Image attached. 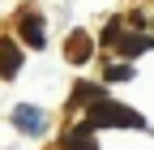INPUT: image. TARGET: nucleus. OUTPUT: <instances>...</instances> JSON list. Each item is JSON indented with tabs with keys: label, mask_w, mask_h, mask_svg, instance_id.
Segmentation results:
<instances>
[{
	"label": "nucleus",
	"mask_w": 154,
	"mask_h": 150,
	"mask_svg": "<svg viewBox=\"0 0 154 150\" xmlns=\"http://www.w3.org/2000/svg\"><path fill=\"white\" fill-rule=\"evenodd\" d=\"M90 124H124V129H137L141 116H137V111H120V103H94Z\"/></svg>",
	"instance_id": "obj_1"
},
{
	"label": "nucleus",
	"mask_w": 154,
	"mask_h": 150,
	"mask_svg": "<svg viewBox=\"0 0 154 150\" xmlns=\"http://www.w3.org/2000/svg\"><path fill=\"white\" fill-rule=\"evenodd\" d=\"M64 56H69L73 64H82L86 56H90V39H86V34H73V39H69V47H64Z\"/></svg>",
	"instance_id": "obj_2"
},
{
	"label": "nucleus",
	"mask_w": 154,
	"mask_h": 150,
	"mask_svg": "<svg viewBox=\"0 0 154 150\" xmlns=\"http://www.w3.org/2000/svg\"><path fill=\"white\" fill-rule=\"evenodd\" d=\"M22 39H26L30 47H43V22H38L34 13H30L26 22H22Z\"/></svg>",
	"instance_id": "obj_3"
},
{
	"label": "nucleus",
	"mask_w": 154,
	"mask_h": 150,
	"mask_svg": "<svg viewBox=\"0 0 154 150\" xmlns=\"http://www.w3.org/2000/svg\"><path fill=\"white\" fill-rule=\"evenodd\" d=\"M17 64H22V52H17V47H0V69H5V77H13V73H17Z\"/></svg>",
	"instance_id": "obj_4"
},
{
	"label": "nucleus",
	"mask_w": 154,
	"mask_h": 150,
	"mask_svg": "<svg viewBox=\"0 0 154 150\" xmlns=\"http://www.w3.org/2000/svg\"><path fill=\"white\" fill-rule=\"evenodd\" d=\"M17 124H22V129H30V133H38V129H43V120H38L30 107H17Z\"/></svg>",
	"instance_id": "obj_5"
},
{
	"label": "nucleus",
	"mask_w": 154,
	"mask_h": 150,
	"mask_svg": "<svg viewBox=\"0 0 154 150\" xmlns=\"http://www.w3.org/2000/svg\"><path fill=\"white\" fill-rule=\"evenodd\" d=\"M116 43H120V47H124L128 56H133V52H141V47H146V39H141V34H124V39H116Z\"/></svg>",
	"instance_id": "obj_6"
},
{
	"label": "nucleus",
	"mask_w": 154,
	"mask_h": 150,
	"mask_svg": "<svg viewBox=\"0 0 154 150\" xmlns=\"http://www.w3.org/2000/svg\"><path fill=\"white\" fill-rule=\"evenodd\" d=\"M128 77H133L128 64H111V69H107V82H128Z\"/></svg>",
	"instance_id": "obj_7"
}]
</instances>
